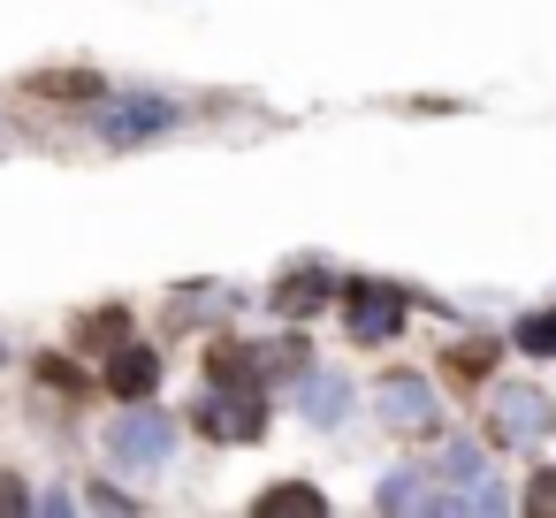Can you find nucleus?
Masks as SVG:
<instances>
[{"instance_id":"obj_3","label":"nucleus","mask_w":556,"mask_h":518,"mask_svg":"<svg viewBox=\"0 0 556 518\" xmlns=\"http://www.w3.org/2000/svg\"><path fill=\"white\" fill-rule=\"evenodd\" d=\"M343 320H351V343H389L404 328V298L389 282H351L343 290Z\"/></svg>"},{"instance_id":"obj_12","label":"nucleus","mask_w":556,"mask_h":518,"mask_svg":"<svg viewBox=\"0 0 556 518\" xmlns=\"http://www.w3.org/2000/svg\"><path fill=\"white\" fill-rule=\"evenodd\" d=\"M320 510H328L320 488H267L260 495V518H320Z\"/></svg>"},{"instance_id":"obj_8","label":"nucleus","mask_w":556,"mask_h":518,"mask_svg":"<svg viewBox=\"0 0 556 518\" xmlns=\"http://www.w3.org/2000/svg\"><path fill=\"white\" fill-rule=\"evenodd\" d=\"M153 381H161V358H153V351H138V343H115L108 389H115L123 404H138V396H153Z\"/></svg>"},{"instance_id":"obj_14","label":"nucleus","mask_w":556,"mask_h":518,"mask_svg":"<svg viewBox=\"0 0 556 518\" xmlns=\"http://www.w3.org/2000/svg\"><path fill=\"white\" fill-rule=\"evenodd\" d=\"M31 92H47V100H100V77H85V70H47V77H31Z\"/></svg>"},{"instance_id":"obj_13","label":"nucleus","mask_w":556,"mask_h":518,"mask_svg":"<svg viewBox=\"0 0 556 518\" xmlns=\"http://www.w3.org/2000/svg\"><path fill=\"white\" fill-rule=\"evenodd\" d=\"M510 343H518L526 358H556V305H548V313H526V320L510 328Z\"/></svg>"},{"instance_id":"obj_17","label":"nucleus","mask_w":556,"mask_h":518,"mask_svg":"<svg viewBox=\"0 0 556 518\" xmlns=\"http://www.w3.org/2000/svg\"><path fill=\"white\" fill-rule=\"evenodd\" d=\"M526 510L556 518V472H533V488H526Z\"/></svg>"},{"instance_id":"obj_1","label":"nucleus","mask_w":556,"mask_h":518,"mask_svg":"<svg viewBox=\"0 0 556 518\" xmlns=\"http://www.w3.org/2000/svg\"><path fill=\"white\" fill-rule=\"evenodd\" d=\"M199 434H214V442H260V434H267L260 389H214V396L199 404Z\"/></svg>"},{"instance_id":"obj_19","label":"nucleus","mask_w":556,"mask_h":518,"mask_svg":"<svg viewBox=\"0 0 556 518\" xmlns=\"http://www.w3.org/2000/svg\"><path fill=\"white\" fill-rule=\"evenodd\" d=\"M0 510H24V480L16 472H0Z\"/></svg>"},{"instance_id":"obj_6","label":"nucleus","mask_w":556,"mask_h":518,"mask_svg":"<svg viewBox=\"0 0 556 518\" xmlns=\"http://www.w3.org/2000/svg\"><path fill=\"white\" fill-rule=\"evenodd\" d=\"M381 419L404 427V434H419V427L434 419V389H427L419 374H389V381H381Z\"/></svg>"},{"instance_id":"obj_18","label":"nucleus","mask_w":556,"mask_h":518,"mask_svg":"<svg viewBox=\"0 0 556 518\" xmlns=\"http://www.w3.org/2000/svg\"><path fill=\"white\" fill-rule=\"evenodd\" d=\"M39 374H47V381H54V389H85V374H77V366H62V358H47V366H39Z\"/></svg>"},{"instance_id":"obj_9","label":"nucleus","mask_w":556,"mask_h":518,"mask_svg":"<svg viewBox=\"0 0 556 518\" xmlns=\"http://www.w3.org/2000/svg\"><path fill=\"white\" fill-rule=\"evenodd\" d=\"M374 503H381V510H450V495H442L427 472H389Z\"/></svg>"},{"instance_id":"obj_16","label":"nucleus","mask_w":556,"mask_h":518,"mask_svg":"<svg viewBox=\"0 0 556 518\" xmlns=\"http://www.w3.org/2000/svg\"><path fill=\"white\" fill-rule=\"evenodd\" d=\"M434 472H442V480H472V472H480V450H472V442H450Z\"/></svg>"},{"instance_id":"obj_7","label":"nucleus","mask_w":556,"mask_h":518,"mask_svg":"<svg viewBox=\"0 0 556 518\" xmlns=\"http://www.w3.org/2000/svg\"><path fill=\"white\" fill-rule=\"evenodd\" d=\"M176 123V108L168 100H123V108H108L100 115V130H108V146H130V138H153V130H168Z\"/></svg>"},{"instance_id":"obj_10","label":"nucleus","mask_w":556,"mask_h":518,"mask_svg":"<svg viewBox=\"0 0 556 518\" xmlns=\"http://www.w3.org/2000/svg\"><path fill=\"white\" fill-rule=\"evenodd\" d=\"M206 366H214V389H260V358L244 343H214Z\"/></svg>"},{"instance_id":"obj_5","label":"nucleus","mask_w":556,"mask_h":518,"mask_svg":"<svg viewBox=\"0 0 556 518\" xmlns=\"http://www.w3.org/2000/svg\"><path fill=\"white\" fill-rule=\"evenodd\" d=\"M328 298H336V275H328V267H290V275L275 282V298H267V305H275L282 320H305V313H320Z\"/></svg>"},{"instance_id":"obj_15","label":"nucleus","mask_w":556,"mask_h":518,"mask_svg":"<svg viewBox=\"0 0 556 518\" xmlns=\"http://www.w3.org/2000/svg\"><path fill=\"white\" fill-rule=\"evenodd\" d=\"M123 328H130V313H123V305H108V313H92V320H85V343H123Z\"/></svg>"},{"instance_id":"obj_11","label":"nucleus","mask_w":556,"mask_h":518,"mask_svg":"<svg viewBox=\"0 0 556 518\" xmlns=\"http://www.w3.org/2000/svg\"><path fill=\"white\" fill-rule=\"evenodd\" d=\"M298 381H305V412H313L320 427H336L343 404H351V381H343V374H298Z\"/></svg>"},{"instance_id":"obj_2","label":"nucleus","mask_w":556,"mask_h":518,"mask_svg":"<svg viewBox=\"0 0 556 518\" xmlns=\"http://www.w3.org/2000/svg\"><path fill=\"white\" fill-rule=\"evenodd\" d=\"M488 427H495V442H548V427H556V404H548L541 389L510 381V389H495V412H488Z\"/></svg>"},{"instance_id":"obj_4","label":"nucleus","mask_w":556,"mask_h":518,"mask_svg":"<svg viewBox=\"0 0 556 518\" xmlns=\"http://www.w3.org/2000/svg\"><path fill=\"white\" fill-rule=\"evenodd\" d=\"M108 450H115L123 465H161V457L176 450V427H168L161 412H123V419L108 427Z\"/></svg>"}]
</instances>
